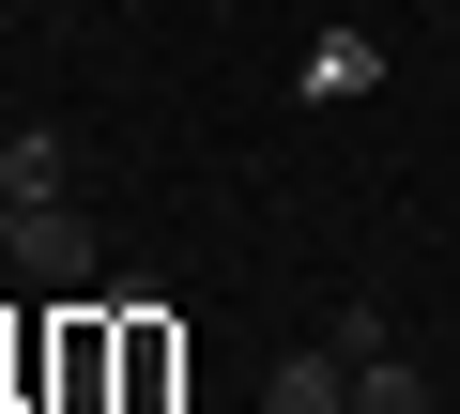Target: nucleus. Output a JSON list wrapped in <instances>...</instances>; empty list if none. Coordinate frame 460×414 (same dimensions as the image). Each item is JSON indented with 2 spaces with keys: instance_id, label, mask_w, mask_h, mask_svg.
I'll list each match as a JSON object with an SVG mask.
<instances>
[{
  "instance_id": "obj_4",
  "label": "nucleus",
  "mask_w": 460,
  "mask_h": 414,
  "mask_svg": "<svg viewBox=\"0 0 460 414\" xmlns=\"http://www.w3.org/2000/svg\"><path fill=\"white\" fill-rule=\"evenodd\" d=\"M307 92H323V108L384 92V47H368V31H323V47H307Z\"/></svg>"
},
{
  "instance_id": "obj_2",
  "label": "nucleus",
  "mask_w": 460,
  "mask_h": 414,
  "mask_svg": "<svg viewBox=\"0 0 460 414\" xmlns=\"http://www.w3.org/2000/svg\"><path fill=\"white\" fill-rule=\"evenodd\" d=\"M261 414H353V353L323 338V353H277L261 368Z\"/></svg>"
},
{
  "instance_id": "obj_5",
  "label": "nucleus",
  "mask_w": 460,
  "mask_h": 414,
  "mask_svg": "<svg viewBox=\"0 0 460 414\" xmlns=\"http://www.w3.org/2000/svg\"><path fill=\"white\" fill-rule=\"evenodd\" d=\"M353 414H429V383H414L399 353H368V368H353Z\"/></svg>"
},
{
  "instance_id": "obj_1",
  "label": "nucleus",
  "mask_w": 460,
  "mask_h": 414,
  "mask_svg": "<svg viewBox=\"0 0 460 414\" xmlns=\"http://www.w3.org/2000/svg\"><path fill=\"white\" fill-rule=\"evenodd\" d=\"M0 261L31 292H93V216L77 199H16V216H0Z\"/></svg>"
},
{
  "instance_id": "obj_3",
  "label": "nucleus",
  "mask_w": 460,
  "mask_h": 414,
  "mask_svg": "<svg viewBox=\"0 0 460 414\" xmlns=\"http://www.w3.org/2000/svg\"><path fill=\"white\" fill-rule=\"evenodd\" d=\"M62 169H77V154H62V123H16V138H0V199H77Z\"/></svg>"
}]
</instances>
